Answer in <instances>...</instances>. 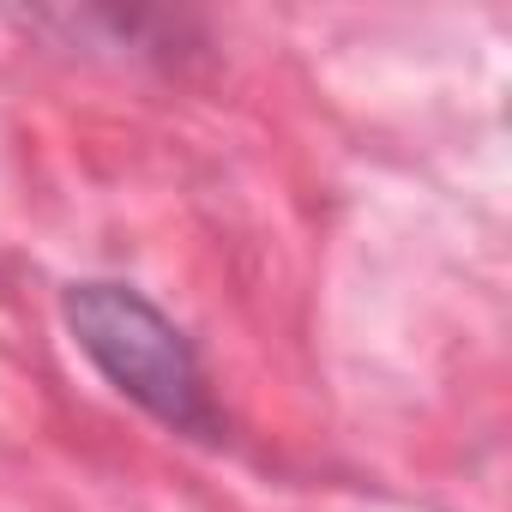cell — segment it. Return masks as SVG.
I'll use <instances>...</instances> for the list:
<instances>
[{
  "instance_id": "1",
  "label": "cell",
  "mask_w": 512,
  "mask_h": 512,
  "mask_svg": "<svg viewBox=\"0 0 512 512\" xmlns=\"http://www.w3.org/2000/svg\"><path fill=\"white\" fill-rule=\"evenodd\" d=\"M67 326L79 350L97 362V374L133 398L145 416H157L175 434L217 440V404L205 386V368L193 344L127 284H73L67 290Z\"/></svg>"
}]
</instances>
